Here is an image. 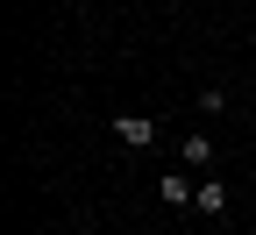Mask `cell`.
<instances>
[{
    "instance_id": "3957f363",
    "label": "cell",
    "mask_w": 256,
    "mask_h": 235,
    "mask_svg": "<svg viewBox=\"0 0 256 235\" xmlns=\"http://www.w3.org/2000/svg\"><path fill=\"white\" fill-rule=\"evenodd\" d=\"M192 192H200V178H185V171H164V178H156V199H164V207H185Z\"/></svg>"
},
{
    "instance_id": "5b68a950",
    "label": "cell",
    "mask_w": 256,
    "mask_h": 235,
    "mask_svg": "<svg viewBox=\"0 0 256 235\" xmlns=\"http://www.w3.org/2000/svg\"><path fill=\"white\" fill-rule=\"evenodd\" d=\"M249 86H256V64H249Z\"/></svg>"
},
{
    "instance_id": "7a4b0ae2",
    "label": "cell",
    "mask_w": 256,
    "mask_h": 235,
    "mask_svg": "<svg viewBox=\"0 0 256 235\" xmlns=\"http://www.w3.org/2000/svg\"><path fill=\"white\" fill-rule=\"evenodd\" d=\"M192 207H200L206 221H220V214H228V185H220V178H200V192H192Z\"/></svg>"
},
{
    "instance_id": "277c9868",
    "label": "cell",
    "mask_w": 256,
    "mask_h": 235,
    "mask_svg": "<svg viewBox=\"0 0 256 235\" xmlns=\"http://www.w3.org/2000/svg\"><path fill=\"white\" fill-rule=\"evenodd\" d=\"M178 157L192 164V171H206V164H214V136H200V128H192V136L178 143Z\"/></svg>"
},
{
    "instance_id": "6da1fadb",
    "label": "cell",
    "mask_w": 256,
    "mask_h": 235,
    "mask_svg": "<svg viewBox=\"0 0 256 235\" xmlns=\"http://www.w3.org/2000/svg\"><path fill=\"white\" fill-rule=\"evenodd\" d=\"M107 128H114V143H121V150H150L156 136H164V121H150V114H114Z\"/></svg>"
}]
</instances>
